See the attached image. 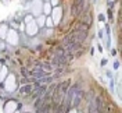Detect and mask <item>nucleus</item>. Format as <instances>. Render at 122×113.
Returning a JSON list of instances; mask_svg holds the SVG:
<instances>
[{
  "mask_svg": "<svg viewBox=\"0 0 122 113\" xmlns=\"http://www.w3.org/2000/svg\"><path fill=\"white\" fill-rule=\"evenodd\" d=\"M83 87L79 83L71 85L68 88V94H69V109H78L79 105L83 101V95H85Z\"/></svg>",
  "mask_w": 122,
  "mask_h": 113,
  "instance_id": "f257e3e1",
  "label": "nucleus"
},
{
  "mask_svg": "<svg viewBox=\"0 0 122 113\" xmlns=\"http://www.w3.org/2000/svg\"><path fill=\"white\" fill-rule=\"evenodd\" d=\"M65 35H67L71 41L83 45L85 42L87 41V38H89V32H86V31H79V30H69Z\"/></svg>",
  "mask_w": 122,
  "mask_h": 113,
  "instance_id": "f03ea898",
  "label": "nucleus"
},
{
  "mask_svg": "<svg viewBox=\"0 0 122 113\" xmlns=\"http://www.w3.org/2000/svg\"><path fill=\"white\" fill-rule=\"evenodd\" d=\"M3 85H4V91L8 92V94H13L14 91L18 89V80H17L15 74L8 73L7 77H6V80L3 81Z\"/></svg>",
  "mask_w": 122,
  "mask_h": 113,
  "instance_id": "7ed1b4c3",
  "label": "nucleus"
},
{
  "mask_svg": "<svg viewBox=\"0 0 122 113\" xmlns=\"http://www.w3.org/2000/svg\"><path fill=\"white\" fill-rule=\"evenodd\" d=\"M26 3H28L26 4V8L29 10V13L35 18L38 15L43 14V11H42V8H43V0H28Z\"/></svg>",
  "mask_w": 122,
  "mask_h": 113,
  "instance_id": "20e7f679",
  "label": "nucleus"
},
{
  "mask_svg": "<svg viewBox=\"0 0 122 113\" xmlns=\"http://www.w3.org/2000/svg\"><path fill=\"white\" fill-rule=\"evenodd\" d=\"M62 15H64V7H62L61 4H58V6H56V7L51 8L50 17H51V20H53L54 27H58V24L61 23V18H62Z\"/></svg>",
  "mask_w": 122,
  "mask_h": 113,
  "instance_id": "39448f33",
  "label": "nucleus"
},
{
  "mask_svg": "<svg viewBox=\"0 0 122 113\" xmlns=\"http://www.w3.org/2000/svg\"><path fill=\"white\" fill-rule=\"evenodd\" d=\"M6 41H7V43L10 46H18L20 45V34H18V31L14 30V28H8Z\"/></svg>",
  "mask_w": 122,
  "mask_h": 113,
  "instance_id": "423d86ee",
  "label": "nucleus"
},
{
  "mask_svg": "<svg viewBox=\"0 0 122 113\" xmlns=\"http://www.w3.org/2000/svg\"><path fill=\"white\" fill-rule=\"evenodd\" d=\"M20 109V103L14 101V99H7L4 101V105H3V113H14L15 110Z\"/></svg>",
  "mask_w": 122,
  "mask_h": 113,
  "instance_id": "0eeeda50",
  "label": "nucleus"
},
{
  "mask_svg": "<svg viewBox=\"0 0 122 113\" xmlns=\"http://www.w3.org/2000/svg\"><path fill=\"white\" fill-rule=\"evenodd\" d=\"M38 87V84L36 83H28V84H22L21 87H20V89H18V92H20V95L21 96H29L30 94L33 92V89Z\"/></svg>",
  "mask_w": 122,
  "mask_h": 113,
  "instance_id": "6e6552de",
  "label": "nucleus"
},
{
  "mask_svg": "<svg viewBox=\"0 0 122 113\" xmlns=\"http://www.w3.org/2000/svg\"><path fill=\"white\" fill-rule=\"evenodd\" d=\"M39 31L40 30H39L38 24L35 23V20H33L32 23H29V24H25V35H26V36L35 38L39 34Z\"/></svg>",
  "mask_w": 122,
  "mask_h": 113,
  "instance_id": "1a4fd4ad",
  "label": "nucleus"
},
{
  "mask_svg": "<svg viewBox=\"0 0 122 113\" xmlns=\"http://www.w3.org/2000/svg\"><path fill=\"white\" fill-rule=\"evenodd\" d=\"M35 23L38 24L39 30H42V28H45V23H46V15H45V14H40V15H38V17L35 18Z\"/></svg>",
  "mask_w": 122,
  "mask_h": 113,
  "instance_id": "9d476101",
  "label": "nucleus"
},
{
  "mask_svg": "<svg viewBox=\"0 0 122 113\" xmlns=\"http://www.w3.org/2000/svg\"><path fill=\"white\" fill-rule=\"evenodd\" d=\"M7 32H8V25L7 24H0V39L4 41L6 36H7Z\"/></svg>",
  "mask_w": 122,
  "mask_h": 113,
  "instance_id": "9b49d317",
  "label": "nucleus"
},
{
  "mask_svg": "<svg viewBox=\"0 0 122 113\" xmlns=\"http://www.w3.org/2000/svg\"><path fill=\"white\" fill-rule=\"evenodd\" d=\"M7 74H8V68H7V66H1V68H0V84H1L3 81H4V80H6Z\"/></svg>",
  "mask_w": 122,
  "mask_h": 113,
  "instance_id": "f8f14e48",
  "label": "nucleus"
},
{
  "mask_svg": "<svg viewBox=\"0 0 122 113\" xmlns=\"http://www.w3.org/2000/svg\"><path fill=\"white\" fill-rule=\"evenodd\" d=\"M51 4L49 3V1H43V8H42V11H43V14L45 15H50L51 13Z\"/></svg>",
  "mask_w": 122,
  "mask_h": 113,
  "instance_id": "ddd939ff",
  "label": "nucleus"
},
{
  "mask_svg": "<svg viewBox=\"0 0 122 113\" xmlns=\"http://www.w3.org/2000/svg\"><path fill=\"white\" fill-rule=\"evenodd\" d=\"M45 27L46 28H53L54 24H53V20L50 15H46V23H45Z\"/></svg>",
  "mask_w": 122,
  "mask_h": 113,
  "instance_id": "4468645a",
  "label": "nucleus"
},
{
  "mask_svg": "<svg viewBox=\"0 0 122 113\" xmlns=\"http://www.w3.org/2000/svg\"><path fill=\"white\" fill-rule=\"evenodd\" d=\"M33 20H35V17H33V15L30 14V13H28L26 15H24V23H25V24H29V23H32Z\"/></svg>",
  "mask_w": 122,
  "mask_h": 113,
  "instance_id": "2eb2a0df",
  "label": "nucleus"
},
{
  "mask_svg": "<svg viewBox=\"0 0 122 113\" xmlns=\"http://www.w3.org/2000/svg\"><path fill=\"white\" fill-rule=\"evenodd\" d=\"M60 1H61V0H50L49 3L51 4V7H56V6H58V4H61Z\"/></svg>",
  "mask_w": 122,
  "mask_h": 113,
  "instance_id": "dca6fc26",
  "label": "nucleus"
},
{
  "mask_svg": "<svg viewBox=\"0 0 122 113\" xmlns=\"http://www.w3.org/2000/svg\"><path fill=\"white\" fill-rule=\"evenodd\" d=\"M112 68H114V70H118V68H119V61H118V60L114 61V67H112Z\"/></svg>",
  "mask_w": 122,
  "mask_h": 113,
  "instance_id": "f3484780",
  "label": "nucleus"
},
{
  "mask_svg": "<svg viewBox=\"0 0 122 113\" xmlns=\"http://www.w3.org/2000/svg\"><path fill=\"white\" fill-rule=\"evenodd\" d=\"M99 20H100V21H106V15L100 14V15H99Z\"/></svg>",
  "mask_w": 122,
  "mask_h": 113,
  "instance_id": "a211bd4d",
  "label": "nucleus"
},
{
  "mask_svg": "<svg viewBox=\"0 0 122 113\" xmlns=\"http://www.w3.org/2000/svg\"><path fill=\"white\" fill-rule=\"evenodd\" d=\"M14 113H21V110H20V109H18V110H15Z\"/></svg>",
  "mask_w": 122,
  "mask_h": 113,
  "instance_id": "6ab92c4d",
  "label": "nucleus"
},
{
  "mask_svg": "<svg viewBox=\"0 0 122 113\" xmlns=\"http://www.w3.org/2000/svg\"><path fill=\"white\" fill-rule=\"evenodd\" d=\"M8 1H10V0H3V3H8Z\"/></svg>",
  "mask_w": 122,
  "mask_h": 113,
  "instance_id": "aec40b11",
  "label": "nucleus"
},
{
  "mask_svg": "<svg viewBox=\"0 0 122 113\" xmlns=\"http://www.w3.org/2000/svg\"><path fill=\"white\" fill-rule=\"evenodd\" d=\"M21 1H22V3H26V1H28V0H21Z\"/></svg>",
  "mask_w": 122,
  "mask_h": 113,
  "instance_id": "412c9836",
  "label": "nucleus"
},
{
  "mask_svg": "<svg viewBox=\"0 0 122 113\" xmlns=\"http://www.w3.org/2000/svg\"><path fill=\"white\" fill-rule=\"evenodd\" d=\"M1 66H3V64H1V61H0V68H1Z\"/></svg>",
  "mask_w": 122,
  "mask_h": 113,
  "instance_id": "4be33fe9",
  "label": "nucleus"
},
{
  "mask_svg": "<svg viewBox=\"0 0 122 113\" xmlns=\"http://www.w3.org/2000/svg\"><path fill=\"white\" fill-rule=\"evenodd\" d=\"M43 1H50V0H43Z\"/></svg>",
  "mask_w": 122,
  "mask_h": 113,
  "instance_id": "5701e85b",
  "label": "nucleus"
},
{
  "mask_svg": "<svg viewBox=\"0 0 122 113\" xmlns=\"http://www.w3.org/2000/svg\"><path fill=\"white\" fill-rule=\"evenodd\" d=\"M24 113H30V112H24Z\"/></svg>",
  "mask_w": 122,
  "mask_h": 113,
  "instance_id": "b1692460",
  "label": "nucleus"
},
{
  "mask_svg": "<svg viewBox=\"0 0 122 113\" xmlns=\"http://www.w3.org/2000/svg\"><path fill=\"white\" fill-rule=\"evenodd\" d=\"M0 42H1V39H0Z\"/></svg>",
  "mask_w": 122,
  "mask_h": 113,
  "instance_id": "393cba45",
  "label": "nucleus"
}]
</instances>
